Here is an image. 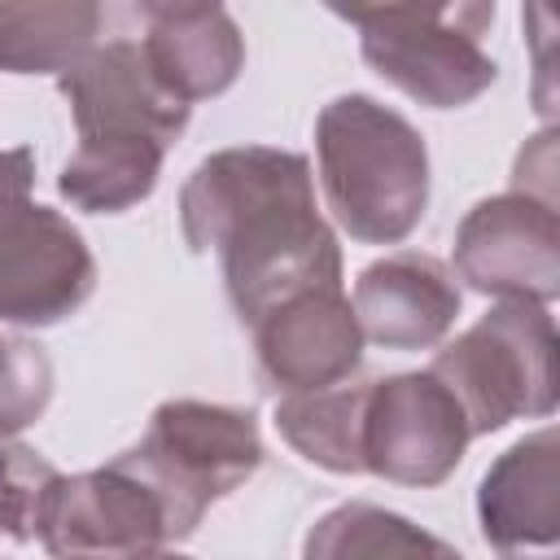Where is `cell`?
<instances>
[{
    "label": "cell",
    "instance_id": "1",
    "mask_svg": "<svg viewBox=\"0 0 560 560\" xmlns=\"http://www.w3.org/2000/svg\"><path fill=\"white\" fill-rule=\"evenodd\" d=\"M179 228L192 254H219L241 324L276 306L341 289V245L315 206L311 162L293 149L236 144L197 162L179 192Z\"/></svg>",
    "mask_w": 560,
    "mask_h": 560
},
{
    "label": "cell",
    "instance_id": "2",
    "mask_svg": "<svg viewBox=\"0 0 560 560\" xmlns=\"http://www.w3.org/2000/svg\"><path fill=\"white\" fill-rule=\"evenodd\" d=\"M319 188L341 232L363 245L407 241L429 206L424 136L368 92L332 96L315 118Z\"/></svg>",
    "mask_w": 560,
    "mask_h": 560
},
{
    "label": "cell",
    "instance_id": "3",
    "mask_svg": "<svg viewBox=\"0 0 560 560\" xmlns=\"http://www.w3.org/2000/svg\"><path fill=\"white\" fill-rule=\"evenodd\" d=\"M166 516V542L188 538L210 503L245 486L262 464L258 420L228 402L171 398L153 411L144 438L114 455Z\"/></svg>",
    "mask_w": 560,
    "mask_h": 560
},
{
    "label": "cell",
    "instance_id": "4",
    "mask_svg": "<svg viewBox=\"0 0 560 560\" xmlns=\"http://www.w3.org/2000/svg\"><path fill=\"white\" fill-rule=\"evenodd\" d=\"M337 18L359 31L363 61L429 109H459L499 79L486 48L494 4H372Z\"/></svg>",
    "mask_w": 560,
    "mask_h": 560
},
{
    "label": "cell",
    "instance_id": "5",
    "mask_svg": "<svg viewBox=\"0 0 560 560\" xmlns=\"http://www.w3.org/2000/svg\"><path fill=\"white\" fill-rule=\"evenodd\" d=\"M429 372L459 402L468 433H494L512 420L556 411V324L547 306L499 302L451 346Z\"/></svg>",
    "mask_w": 560,
    "mask_h": 560
},
{
    "label": "cell",
    "instance_id": "6",
    "mask_svg": "<svg viewBox=\"0 0 560 560\" xmlns=\"http://www.w3.org/2000/svg\"><path fill=\"white\" fill-rule=\"evenodd\" d=\"M35 153L0 149V319L48 328L70 319L96 289V258L83 232L39 206Z\"/></svg>",
    "mask_w": 560,
    "mask_h": 560
},
{
    "label": "cell",
    "instance_id": "7",
    "mask_svg": "<svg viewBox=\"0 0 560 560\" xmlns=\"http://www.w3.org/2000/svg\"><path fill=\"white\" fill-rule=\"evenodd\" d=\"M472 433L451 398V389L424 372H398L385 381H368L363 402V472L385 477L394 486H442Z\"/></svg>",
    "mask_w": 560,
    "mask_h": 560
},
{
    "label": "cell",
    "instance_id": "8",
    "mask_svg": "<svg viewBox=\"0 0 560 560\" xmlns=\"http://www.w3.org/2000/svg\"><path fill=\"white\" fill-rule=\"evenodd\" d=\"M451 271L486 298L551 306L560 293L556 206L516 188L477 201L455 232Z\"/></svg>",
    "mask_w": 560,
    "mask_h": 560
},
{
    "label": "cell",
    "instance_id": "9",
    "mask_svg": "<svg viewBox=\"0 0 560 560\" xmlns=\"http://www.w3.org/2000/svg\"><path fill=\"white\" fill-rule=\"evenodd\" d=\"M39 542L57 560H144L166 542L162 503L114 459L61 477L48 494Z\"/></svg>",
    "mask_w": 560,
    "mask_h": 560
},
{
    "label": "cell",
    "instance_id": "10",
    "mask_svg": "<svg viewBox=\"0 0 560 560\" xmlns=\"http://www.w3.org/2000/svg\"><path fill=\"white\" fill-rule=\"evenodd\" d=\"M70 101V118L79 136L105 140H153L162 149L188 127L192 105L171 96L153 74L140 39H105L74 70L57 79Z\"/></svg>",
    "mask_w": 560,
    "mask_h": 560
},
{
    "label": "cell",
    "instance_id": "11",
    "mask_svg": "<svg viewBox=\"0 0 560 560\" xmlns=\"http://www.w3.org/2000/svg\"><path fill=\"white\" fill-rule=\"evenodd\" d=\"M481 538L499 560H560V433L512 442L477 486Z\"/></svg>",
    "mask_w": 560,
    "mask_h": 560
},
{
    "label": "cell",
    "instance_id": "12",
    "mask_svg": "<svg viewBox=\"0 0 560 560\" xmlns=\"http://www.w3.org/2000/svg\"><path fill=\"white\" fill-rule=\"evenodd\" d=\"M258 376L276 394L341 385L363 363V332L341 289L302 293L254 324Z\"/></svg>",
    "mask_w": 560,
    "mask_h": 560
},
{
    "label": "cell",
    "instance_id": "13",
    "mask_svg": "<svg viewBox=\"0 0 560 560\" xmlns=\"http://www.w3.org/2000/svg\"><path fill=\"white\" fill-rule=\"evenodd\" d=\"M464 306L455 271L420 249H398L376 258L354 280V319L363 341L385 350H429L438 346Z\"/></svg>",
    "mask_w": 560,
    "mask_h": 560
},
{
    "label": "cell",
    "instance_id": "14",
    "mask_svg": "<svg viewBox=\"0 0 560 560\" xmlns=\"http://www.w3.org/2000/svg\"><path fill=\"white\" fill-rule=\"evenodd\" d=\"M140 48L171 96L184 105L219 96L245 70V39L219 4H140Z\"/></svg>",
    "mask_w": 560,
    "mask_h": 560
},
{
    "label": "cell",
    "instance_id": "15",
    "mask_svg": "<svg viewBox=\"0 0 560 560\" xmlns=\"http://www.w3.org/2000/svg\"><path fill=\"white\" fill-rule=\"evenodd\" d=\"M101 22L105 9L83 0L0 4V70L61 79L96 48Z\"/></svg>",
    "mask_w": 560,
    "mask_h": 560
},
{
    "label": "cell",
    "instance_id": "16",
    "mask_svg": "<svg viewBox=\"0 0 560 560\" xmlns=\"http://www.w3.org/2000/svg\"><path fill=\"white\" fill-rule=\"evenodd\" d=\"M302 560H464L446 538L376 503H337L302 538Z\"/></svg>",
    "mask_w": 560,
    "mask_h": 560
},
{
    "label": "cell",
    "instance_id": "17",
    "mask_svg": "<svg viewBox=\"0 0 560 560\" xmlns=\"http://www.w3.org/2000/svg\"><path fill=\"white\" fill-rule=\"evenodd\" d=\"M363 402L368 381L284 394L276 402V429L306 464L337 477H354L363 472Z\"/></svg>",
    "mask_w": 560,
    "mask_h": 560
},
{
    "label": "cell",
    "instance_id": "18",
    "mask_svg": "<svg viewBox=\"0 0 560 560\" xmlns=\"http://www.w3.org/2000/svg\"><path fill=\"white\" fill-rule=\"evenodd\" d=\"M166 149L153 140L79 136V149L57 175V192L88 214H122L158 188Z\"/></svg>",
    "mask_w": 560,
    "mask_h": 560
},
{
    "label": "cell",
    "instance_id": "19",
    "mask_svg": "<svg viewBox=\"0 0 560 560\" xmlns=\"http://www.w3.org/2000/svg\"><path fill=\"white\" fill-rule=\"evenodd\" d=\"M57 481L61 472L39 451L0 438V538L35 542Z\"/></svg>",
    "mask_w": 560,
    "mask_h": 560
},
{
    "label": "cell",
    "instance_id": "20",
    "mask_svg": "<svg viewBox=\"0 0 560 560\" xmlns=\"http://www.w3.org/2000/svg\"><path fill=\"white\" fill-rule=\"evenodd\" d=\"M52 398V363L39 341L0 332V438L22 433Z\"/></svg>",
    "mask_w": 560,
    "mask_h": 560
},
{
    "label": "cell",
    "instance_id": "21",
    "mask_svg": "<svg viewBox=\"0 0 560 560\" xmlns=\"http://www.w3.org/2000/svg\"><path fill=\"white\" fill-rule=\"evenodd\" d=\"M144 560H188V556H175V551H153V556H144Z\"/></svg>",
    "mask_w": 560,
    "mask_h": 560
}]
</instances>
